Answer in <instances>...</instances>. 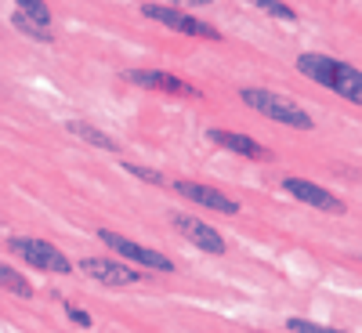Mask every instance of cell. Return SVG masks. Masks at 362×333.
<instances>
[{
  "label": "cell",
  "instance_id": "17",
  "mask_svg": "<svg viewBox=\"0 0 362 333\" xmlns=\"http://www.w3.org/2000/svg\"><path fill=\"white\" fill-rule=\"evenodd\" d=\"M257 8H261V11H268V15H276V18H283V22H297V11H293V8H286V4H276V0H261Z\"/></svg>",
  "mask_w": 362,
  "mask_h": 333
},
{
  "label": "cell",
  "instance_id": "16",
  "mask_svg": "<svg viewBox=\"0 0 362 333\" xmlns=\"http://www.w3.org/2000/svg\"><path fill=\"white\" fill-rule=\"evenodd\" d=\"M286 329L290 333H344V329H329V326H319V322H312V319H286Z\"/></svg>",
  "mask_w": 362,
  "mask_h": 333
},
{
  "label": "cell",
  "instance_id": "8",
  "mask_svg": "<svg viewBox=\"0 0 362 333\" xmlns=\"http://www.w3.org/2000/svg\"><path fill=\"white\" fill-rule=\"evenodd\" d=\"M170 221H174V228H177L181 235H185L196 250H206V254H225V239H221V232H218V228H210L206 221L189 218V214H174Z\"/></svg>",
  "mask_w": 362,
  "mask_h": 333
},
{
  "label": "cell",
  "instance_id": "3",
  "mask_svg": "<svg viewBox=\"0 0 362 333\" xmlns=\"http://www.w3.org/2000/svg\"><path fill=\"white\" fill-rule=\"evenodd\" d=\"M8 250H15L25 264H33L40 271H54V276H69L73 261L58 250L54 243H44V239H25V235H11Z\"/></svg>",
  "mask_w": 362,
  "mask_h": 333
},
{
  "label": "cell",
  "instance_id": "6",
  "mask_svg": "<svg viewBox=\"0 0 362 333\" xmlns=\"http://www.w3.org/2000/svg\"><path fill=\"white\" fill-rule=\"evenodd\" d=\"M127 83H138L145 90H163V95H181V98H199V87H192L189 80H181L174 73L163 69H124L119 73Z\"/></svg>",
  "mask_w": 362,
  "mask_h": 333
},
{
  "label": "cell",
  "instance_id": "18",
  "mask_svg": "<svg viewBox=\"0 0 362 333\" xmlns=\"http://www.w3.org/2000/svg\"><path fill=\"white\" fill-rule=\"evenodd\" d=\"M66 315H69V319H73L76 326H83V329L90 326V315H87L83 308H76V305H73V300H69V305H66Z\"/></svg>",
  "mask_w": 362,
  "mask_h": 333
},
{
  "label": "cell",
  "instance_id": "10",
  "mask_svg": "<svg viewBox=\"0 0 362 333\" xmlns=\"http://www.w3.org/2000/svg\"><path fill=\"white\" fill-rule=\"evenodd\" d=\"M174 192H181L185 199L206 206V210H218V214H239V203L228 199L225 192L210 189V185H199V181H174Z\"/></svg>",
  "mask_w": 362,
  "mask_h": 333
},
{
  "label": "cell",
  "instance_id": "14",
  "mask_svg": "<svg viewBox=\"0 0 362 333\" xmlns=\"http://www.w3.org/2000/svg\"><path fill=\"white\" fill-rule=\"evenodd\" d=\"M0 286L11 290L15 297H33V286H29V279L22 276V271H15L11 264H4V261H0Z\"/></svg>",
  "mask_w": 362,
  "mask_h": 333
},
{
  "label": "cell",
  "instance_id": "9",
  "mask_svg": "<svg viewBox=\"0 0 362 333\" xmlns=\"http://www.w3.org/2000/svg\"><path fill=\"white\" fill-rule=\"evenodd\" d=\"M11 22L22 29V33L33 37V40H44V44L54 40V33H51V11H47L44 4H33V0H25V4H15Z\"/></svg>",
  "mask_w": 362,
  "mask_h": 333
},
{
  "label": "cell",
  "instance_id": "2",
  "mask_svg": "<svg viewBox=\"0 0 362 333\" xmlns=\"http://www.w3.org/2000/svg\"><path fill=\"white\" fill-rule=\"evenodd\" d=\"M239 98H243L250 109H257L261 116L276 119V124H286V127H297V131H312L315 119L300 109L293 98H283L276 90H264V87H243L239 90Z\"/></svg>",
  "mask_w": 362,
  "mask_h": 333
},
{
  "label": "cell",
  "instance_id": "5",
  "mask_svg": "<svg viewBox=\"0 0 362 333\" xmlns=\"http://www.w3.org/2000/svg\"><path fill=\"white\" fill-rule=\"evenodd\" d=\"M98 239H102L109 250H116L119 257H127V261H134V264L156 268V271H174V261H170V257H163L160 250H148V247L134 243V239L119 235V232H112V228H98Z\"/></svg>",
  "mask_w": 362,
  "mask_h": 333
},
{
  "label": "cell",
  "instance_id": "4",
  "mask_svg": "<svg viewBox=\"0 0 362 333\" xmlns=\"http://www.w3.org/2000/svg\"><path fill=\"white\" fill-rule=\"evenodd\" d=\"M141 15L145 18H156L160 25L174 29V33H185V37H199V40H221L218 33V25H210L196 15H185V11H177L170 4H141Z\"/></svg>",
  "mask_w": 362,
  "mask_h": 333
},
{
  "label": "cell",
  "instance_id": "11",
  "mask_svg": "<svg viewBox=\"0 0 362 333\" xmlns=\"http://www.w3.org/2000/svg\"><path fill=\"white\" fill-rule=\"evenodd\" d=\"M80 268L87 271L90 279L109 283V286H131V283L141 279V271H134V268H127V264H116V261H109V257H83Z\"/></svg>",
  "mask_w": 362,
  "mask_h": 333
},
{
  "label": "cell",
  "instance_id": "12",
  "mask_svg": "<svg viewBox=\"0 0 362 333\" xmlns=\"http://www.w3.org/2000/svg\"><path fill=\"white\" fill-rule=\"evenodd\" d=\"M206 138L214 141V145H221V148H232V153H239V156H247V160H268L272 153L261 145V141H254L250 134H235V131H221V127H210L206 131Z\"/></svg>",
  "mask_w": 362,
  "mask_h": 333
},
{
  "label": "cell",
  "instance_id": "15",
  "mask_svg": "<svg viewBox=\"0 0 362 333\" xmlns=\"http://www.w3.org/2000/svg\"><path fill=\"white\" fill-rule=\"evenodd\" d=\"M119 167H124L127 174H134V177H141V181H148V185H167V177L160 174V170H153V167H141V163H119Z\"/></svg>",
  "mask_w": 362,
  "mask_h": 333
},
{
  "label": "cell",
  "instance_id": "1",
  "mask_svg": "<svg viewBox=\"0 0 362 333\" xmlns=\"http://www.w3.org/2000/svg\"><path fill=\"white\" fill-rule=\"evenodd\" d=\"M297 69L305 73L308 80H315L319 87L334 90V95L362 105V73L348 62H341V58H329V54H319V51H308L297 58Z\"/></svg>",
  "mask_w": 362,
  "mask_h": 333
},
{
  "label": "cell",
  "instance_id": "7",
  "mask_svg": "<svg viewBox=\"0 0 362 333\" xmlns=\"http://www.w3.org/2000/svg\"><path fill=\"white\" fill-rule=\"evenodd\" d=\"M283 189L300 199V203H308L315 210H326V214H344V203L334 196V192H326L322 185H315V181H305V177H283Z\"/></svg>",
  "mask_w": 362,
  "mask_h": 333
},
{
  "label": "cell",
  "instance_id": "13",
  "mask_svg": "<svg viewBox=\"0 0 362 333\" xmlns=\"http://www.w3.org/2000/svg\"><path fill=\"white\" fill-rule=\"evenodd\" d=\"M69 134H76V138H83L87 145H95V148H105V153H119V145L109 138V134H102L98 127H90V124H83V119H69Z\"/></svg>",
  "mask_w": 362,
  "mask_h": 333
}]
</instances>
